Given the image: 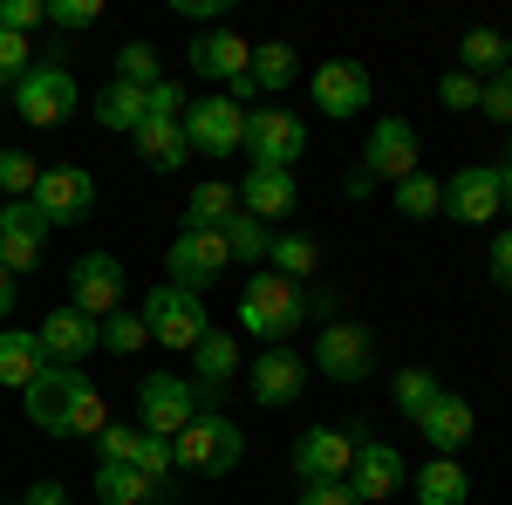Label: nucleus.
<instances>
[{
    "label": "nucleus",
    "mask_w": 512,
    "mask_h": 505,
    "mask_svg": "<svg viewBox=\"0 0 512 505\" xmlns=\"http://www.w3.org/2000/svg\"><path fill=\"white\" fill-rule=\"evenodd\" d=\"M301 321H308V294L294 280H280L274 267L246 273V287H239V328H253L267 349H280Z\"/></svg>",
    "instance_id": "f257e3e1"
},
{
    "label": "nucleus",
    "mask_w": 512,
    "mask_h": 505,
    "mask_svg": "<svg viewBox=\"0 0 512 505\" xmlns=\"http://www.w3.org/2000/svg\"><path fill=\"white\" fill-rule=\"evenodd\" d=\"M246 458V430L219 410H198L192 424L171 437V465L178 471H198V478H226V471Z\"/></svg>",
    "instance_id": "f03ea898"
},
{
    "label": "nucleus",
    "mask_w": 512,
    "mask_h": 505,
    "mask_svg": "<svg viewBox=\"0 0 512 505\" xmlns=\"http://www.w3.org/2000/svg\"><path fill=\"white\" fill-rule=\"evenodd\" d=\"M76 103H82V89L62 62H35L28 76L14 82V110H21V123H35V130H62V123L76 117Z\"/></svg>",
    "instance_id": "7ed1b4c3"
},
{
    "label": "nucleus",
    "mask_w": 512,
    "mask_h": 505,
    "mask_svg": "<svg viewBox=\"0 0 512 505\" xmlns=\"http://www.w3.org/2000/svg\"><path fill=\"white\" fill-rule=\"evenodd\" d=\"M137 314H144V328H151L158 349H185V355H192L198 335L212 328V321H205V301L185 294V287H171V280H158V287L144 294V308H137Z\"/></svg>",
    "instance_id": "20e7f679"
},
{
    "label": "nucleus",
    "mask_w": 512,
    "mask_h": 505,
    "mask_svg": "<svg viewBox=\"0 0 512 505\" xmlns=\"http://www.w3.org/2000/svg\"><path fill=\"white\" fill-rule=\"evenodd\" d=\"M192 417H198V383H192V376H164V369H158V376L137 383V430H151V437L171 444Z\"/></svg>",
    "instance_id": "39448f33"
},
{
    "label": "nucleus",
    "mask_w": 512,
    "mask_h": 505,
    "mask_svg": "<svg viewBox=\"0 0 512 505\" xmlns=\"http://www.w3.org/2000/svg\"><path fill=\"white\" fill-rule=\"evenodd\" d=\"M315 369L328 383H369V369H376V342H369V328L362 321H321L315 335Z\"/></svg>",
    "instance_id": "423d86ee"
},
{
    "label": "nucleus",
    "mask_w": 512,
    "mask_h": 505,
    "mask_svg": "<svg viewBox=\"0 0 512 505\" xmlns=\"http://www.w3.org/2000/svg\"><path fill=\"white\" fill-rule=\"evenodd\" d=\"M308 151V123L294 117V110H246V157L253 164H274V171H294Z\"/></svg>",
    "instance_id": "0eeeda50"
},
{
    "label": "nucleus",
    "mask_w": 512,
    "mask_h": 505,
    "mask_svg": "<svg viewBox=\"0 0 512 505\" xmlns=\"http://www.w3.org/2000/svg\"><path fill=\"white\" fill-rule=\"evenodd\" d=\"M164 267H171V287H185V294H205V287H212L219 273L233 267V253H226V233H205V226H185V233L171 239Z\"/></svg>",
    "instance_id": "6e6552de"
},
{
    "label": "nucleus",
    "mask_w": 512,
    "mask_h": 505,
    "mask_svg": "<svg viewBox=\"0 0 512 505\" xmlns=\"http://www.w3.org/2000/svg\"><path fill=\"white\" fill-rule=\"evenodd\" d=\"M185 144L198 157H233L246 151V110L233 96H205V103H185Z\"/></svg>",
    "instance_id": "1a4fd4ad"
},
{
    "label": "nucleus",
    "mask_w": 512,
    "mask_h": 505,
    "mask_svg": "<svg viewBox=\"0 0 512 505\" xmlns=\"http://www.w3.org/2000/svg\"><path fill=\"white\" fill-rule=\"evenodd\" d=\"M355 430H301L294 437V478L301 485H349V465H355Z\"/></svg>",
    "instance_id": "9d476101"
},
{
    "label": "nucleus",
    "mask_w": 512,
    "mask_h": 505,
    "mask_svg": "<svg viewBox=\"0 0 512 505\" xmlns=\"http://www.w3.org/2000/svg\"><path fill=\"white\" fill-rule=\"evenodd\" d=\"M35 212L48 226H82L89 212H96V178L82 171V164H55V171H41L35 178Z\"/></svg>",
    "instance_id": "9b49d317"
},
{
    "label": "nucleus",
    "mask_w": 512,
    "mask_h": 505,
    "mask_svg": "<svg viewBox=\"0 0 512 505\" xmlns=\"http://www.w3.org/2000/svg\"><path fill=\"white\" fill-rule=\"evenodd\" d=\"M69 308H82L89 321H110L123 308V260L117 253H82L69 267Z\"/></svg>",
    "instance_id": "f8f14e48"
},
{
    "label": "nucleus",
    "mask_w": 512,
    "mask_h": 505,
    "mask_svg": "<svg viewBox=\"0 0 512 505\" xmlns=\"http://www.w3.org/2000/svg\"><path fill=\"white\" fill-rule=\"evenodd\" d=\"M48 233H55V226L35 212V198H7V205H0V267H7V273L41 267Z\"/></svg>",
    "instance_id": "ddd939ff"
},
{
    "label": "nucleus",
    "mask_w": 512,
    "mask_h": 505,
    "mask_svg": "<svg viewBox=\"0 0 512 505\" xmlns=\"http://www.w3.org/2000/svg\"><path fill=\"white\" fill-rule=\"evenodd\" d=\"M35 335H41V355H48V362H69V369H82L89 355L103 349V321H89V314L69 308V301L48 308V321H41Z\"/></svg>",
    "instance_id": "4468645a"
},
{
    "label": "nucleus",
    "mask_w": 512,
    "mask_h": 505,
    "mask_svg": "<svg viewBox=\"0 0 512 505\" xmlns=\"http://www.w3.org/2000/svg\"><path fill=\"white\" fill-rule=\"evenodd\" d=\"M96 465H137L144 478H171V444L164 437H151V430L137 424H103V437H96Z\"/></svg>",
    "instance_id": "2eb2a0df"
},
{
    "label": "nucleus",
    "mask_w": 512,
    "mask_h": 505,
    "mask_svg": "<svg viewBox=\"0 0 512 505\" xmlns=\"http://www.w3.org/2000/svg\"><path fill=\"white\" fill-rule=\"evenodd\" d=\"M444 212L458 226H492V212H506L499 198V164H465L451 185H444Z\"/></svg>",
    "instance_id": "dca6fc26"
},
{
    "label": "nucleus",
    "mask_w": 512,
    "mask_h": 505,
    "mask_svg": "<svg viewBox=\"0 0 512 505\" xmlns=\"http://www.w3.org/2000/svg\"><path fill=\"white\" fill-rule=\"evenodd\" d=\"M185 69L205 82H226L233 89L239 76H253V48L233 35V28H212V35H192L185 41Z\"/></svg>",
    "instance_id": "f3484780"
},
{
    "label": "nucleus",
    "mask_w": 512,
    "mask_h": 505,
    "mask_svg": "<svg viewBox=\"0 0 512 505\" xmlns=\"http://www.w3.org/2000/svg\"><path fill=\"white\" fill-rule=\"evenodd\" d=\"M82 389H89V376H82V369H69V362H48L35 383L21 389L28 424H35V430H62V417H69V403H76Z\"/></svg>",
    "instance_id": "a211bd4d"
},
{
    "label": "nucleus",
    "mask_w": 512,
    "mask_h": 505,
    "mask_svg": "<svg viewBox=\"0 0 512 505\" xmlns=\"http://www.w3.org/2000/svg\"><path fill=\"white\" fill-rule=\"evenodd\" d=\"M308 89H315V110H328V117H362L376 103V82L362 62H321Z\"/></svg>",
    "instance_id": "6ab92c4d"
},
{
    "label": "nucleus",
    "mask_w": 512,
    "mask_h": 505,
    "mask_svg": "<svg viewBox=\"0 0 512 505\" xmlns=\"http://www.w3.org/2000/svg\"><path fill=\"white\" fill-rule=\"evenodd\" d=\"M362 157H369V178H390V185H403V178L417 171V123L376 117V123H369V144H362Z\"/></svg>",
    "instance_id": "aec40b11"
},
{
    "label": "nucleus",
    "mask_w": 512,
    "mask_h": 505,
    "mask_svg": "<svg viewBox=\"0 0 512 505\" xmlns=\"http://www.w3.org/2000/svg\"><path fill=\"white\" fill-rule=\"evenodd\" d=\"M349 492L362 505H383V499H396V492H403V458H396V444H383V437H362V444H355Z\"/></svg>",
    "instance_id": "412c9836"
},
{
    "label": "nucleus",
    "mask_w": 512,
    "mask_h": 505,
    "mask_svg": "<svg viewBox=\"0 0 512 505\" xmlns=\"http://www.w3.org/2000/svg\"><path fill=\"white\" fill-rule=\"evenodd\" d=\"M301 205V185H294V171H274V164H246V178H239V212L246 219H287Z\"/></svg>",
    "instance_id": "4be33fe9"
},
{
    "label": "nucleus",
    "mask_w": 512,
    "mask_h": 505,
    "mask_svg": "<svg viewBox=\"0 0 512 505\" xmlns=\"http://www.w3.org/2000/svg\"><path fill=\"white\" fill-rule=\"evenodd\" d=\"M301 389H308V362L287 349V342L253 362V403H260V410H287V403H301Z\"/></svg>",
    "instance_id": "5701e85b"
},
{
    "label": "nucleus",
    "mask_w": 512,
    "mask_h": 505,
    "mask_svg": "<svg viewBox=\"0 0 512 505\" xmlns=\"http://www.w3.org/2000/svg\"><path fill=\"white\" fill-rule=\"evenodd\" d=\"M417 430L431 437V458H458V451H465V444L478 437V410L465 403V396H451V389H444L431 410L417 417Z\"/></svg>",
    "instance_id": "b1692460"
},
{
    "label": "nucleus",
    "mask_w": 512,
    "mask_h": 505,
    "mask_svg": "<svg viewBox=\"0 0 512 505\" xmlns=\"http://www.w3.org/2000/svg\"><path fill=\"white\" fill-rule=\"evenodd\" d=\"M137 144V157L151 164V171H185V157H192V144H185V117H144V130L130 137Z\"/></svg>",
    "instance_id": "393cba45"
},
{
    "label": "nucleus",
    "mask_w": 512,
    "mask_h": 505,
    "mask_svg": "<svg viewBox=\"0 0 512 505\" xmlns=\"http://www.w3.org/2000/svg\"><path fill=\"white\" fill-rule=\"evenodd\" d=\"M48 369L35 328H0V389H28Z\"/></svg>",
    "instance_id": "a878e982"
},
{
    "label": "nucleus",
    "mask_w": 512,
    "mask_h": 505,
    "mask_svg": "<svg viewBox=\"0 0 512 505\" xmlns=\"http://www.w3.org/2000/svg\"><path fill=\"white\" fill-rule=\"evenodd\" d=\"M144 117H151V89H137V82H103V96H96V123H103V130L137 137Z\"/></svg>",
    "instance_id": "bb28decb"
},
{
    "label": "nucleus",
    "mask_w": 512,
    "mask_h": 505,
    "mask_svg": "<svg viewBox=\"0 0 512 505\" xmlns=\"http://www.w3.org/2000/svg\"><path fill=\"white\" fill-rule=\"evenodd\" d=\"M239 376V342L233 335H219V328H205L192 349V383L198 389H226Z\"/></svg>",
    "instance_id": "cd10ccee"
},
{
    "label": "nucleus",
    "mask_w": 512,
    "mask_h": 505,
    "mask_svg": "<svg viewBox=\"0 0 512 505\" xmlns=\"http://www.w3.org/2000/svg\"><path fill=\"white\" fill-rule=\"evenodd\" d=\"M171 478H144L137 465H96V499L103 505H144V499H164Z\"/></svg>",
    "instance_id": "c85d7f7f"
},
{
    "label": "nucleus",
    "mask_w": 512,
    "mask_h": 505,
    "mask_svg": "<svg viewBox=\"0 0 512 505\" xmlns=\"http://www.w3.org/2000/svg\"><path fill=\"white\" fill-rule=\"evenodd\" d=\"M226 219H239V185L226 178H205L185 198V226H205V233H226Z\"/></svg>",
    "instance_id": "c756f323"
},
{
    "label": "nucleus",
    "mask_w": 512,
    "mask_h": 505,
    "mask_svg": "<svg viewBox=\"0 0 512 505\" xmlns=\"http://www.w3.org/2000/svg\"><path fill=\"white\" fill-rule=\"evenodd\" d=\"M465 499H472V478L458 458H431L417 471V505H465Z\"/></svg>",
    "instance_id": "7c9ffc66"
},
{
    "label": "nucleus",
    "mask_w": 512,
    "mask_h": 505,
    "mask_svg": "<svg viewBox=\"0 0 512 505\" xmlns=\"http://www.w3.org/2000/svg\"><path fill=\"white\" fill-rule=\"evenodd\" d=\"M267 267H274L280 280H294V287H301V280H315V273H321V246H315L308 233H274Z\"/></svg>",
    "instance_id": "2f4dec72"
},
{
    "label": "nucleus",
    "mask_w": 512,
    "mask_h": 505,
    "mask_svg": "<svg viewBox=\"0 0 512 505\" xmlns=\"http://www.w3.org/2000/svg\"><path fill=\"white\" fill-rule=\"evenodd\" d=\"M512 62V48H506V35H499V28H472V35L458 41V69H465V76H499V69H506Z\"/></svg>",
    "instance_id": "473e14b6"
},
{
    "label": "nucleus",
    "mask_w": 512,
    "mask_h": 505,
    "mask_svg": "<svg viewBox=\"0 0 512 505\" xmlns=\"http://www.w3.org/2000/svg\"><path fill=\"white\" fill-rule=\"evenodd\" d=\"M226 253L246 260V267H267V253H274V226H260V219H226Z\"/></svg>",
    "instance_id": "72a5a7b5"
},
{
    "label": "nucleus",
    "mask_w": 512,
    "mask_h": 505,
    "mask_svg": "<svg viewBox=\"0 0 512 505\" xmlns=\"http://www.w3.org/2000/svg\"><path fill=\"white\" fill-rule=\"evenodd\" d=\"M294 76H301V62H294V48H287V41L253 48V82H260V96H280Z\"/></svg>",
    "instance_id": "f704fd0d"
},
{
    "label": "nucleus",
    "mask_w": 512,
    "mask_h": 505,
    "mask_svg": "<svg viewBox=\"0 0 512 505\" xmlns=\"http://www.w3.org/2000/svg\"><path fill=\"white\" fill-rule=\"evenodd\" d=\"M390 396H396V410H403V417L417 424V417L431 410V403H437V396H444V389H437V376H431V369H396Z\"/></svg>",
    "instance_id": "c9c22d12"
},
{
    "label": "nucleus",
    "mask_w": 512,
    "mask_h": 505,
    "mask_svg": "<svg viewBox=\"0 0 512 505\" xmlns=\"http://www.w3.org/2000/svg\"><path fill=\"white\" fill-rule=\"evenodd\" d=\"M396 212H403V219H437V212H444V185H437L431 171H410V178L396 185Z\"/></svg>",
    "instance_id": "e433bc0d"
},
{
    "label": "nucleus",
    "mask_w": 512,
    "mask_h": 505,
    "mask_svg": "<svg viewBox=\"0 0 512 505\" xmlns=\"http://www.w3.org/2000/svg\"><path fill=\"white\" fill-rule=\"evenodd\" d=\"M103 424H110V410H103V389L89 383L76 403H69V417H62V430H55V437H89V444H96V437H103Z\"/></svg>",
    "instance_id": "4c0bfd02"
},
{
    "label": "nucleus",
    "mask_w": 512,
    "mask_h": 505,
    "mask_svg": "<svg viewBox=\"0 0 512 505\" xmlns=\"http://www.w3.org/2000/svg\"><path fill=\"white\" fill-rule=\"evenodd\" d=\"M117 82H137V89H158L164 82V62L151 41H123L117 48Z\"/></svg>",
    "instance_id": "58836bf2"
},
{
    "label": "nucleus",
    "mask_w": 512,
    "mask_h": 505,
    "mask_svg": "<svg viewBox=\"0 0 512 505\" xmlns=\"http://www.w3.org/2000/svg\"><path fill=\"white\" fill-rule=\"evenodd\" d=\"M103 349L110 355H137V349H151V328H144V314H110L103 321Z\"/></svg>",
    "instance_id": "ea45409f"
},
{
    "label": "nucleus",
    "mask_w": 512,
    "mask_h": 505,
    "mask_svg": "<svg viewBox=\"0 0 512 505\" xmlns=\"http://www.w3.org/2000/svg\"><path fill=\"white\" fill-rule=\"evenodd\" d=\"M35 178H41V164L28 151H0V192L7 198H35Z\"/></svg>",
    "instance_id": "a19ab883"
},
{
    "label": "nucleus",
    "mask_w": 512,
    "mask_h": 505,
    "mask_svg": "<svg viewBox=\"0 0 512 505\" xmlns=\"http://www.w3.org/2000/svg\"><path fill=\"white\" fill-rule=\"evenodd\" d=\"M28 69H35V48H28V35H7V28H0V89H14Z\"/></svg>",
    "instance_id": "79ce46f5"
},
{
    "label": "nucleus",
    "mask_w": 512,
    "mask_h": 505,
    "mask_svg": "<svg viewBox=\"0 0 512 505\" xmlns=\"http://www.w3.org/2000/svg\"><path fill=\"white\" fill-rule=\"evenodd\" d=\"M478 110H485L492 123H512V62L499 69V76L478 82Z\"/></svg>",
    "instance_id": "37998d69"
},
{
    "label": "nucleus",
    "mask_w": 512,
    "mask_h": 505,
    "mask_svg": "<svg viewBox=\"0 0 512 505\" xmlns=\"http://www.w3.org/2000/svg\"><path fill=\"white\" fill-rule=\"evenodd\" d=\"M48 21H55V28H69V35H82V28H96V21H103V0H48Z\"/></svg>",
    "instance_id": "c03bdc74"
},
{
    "label": "nucleus",
    "mask_w": 512,
    "mask_h": 505,
    "mask_svg": "<svg viewBox=\"0 0 512 505\" xmlns=\"http://www.w3.org/2000/svg\"><path fill=\"white\" fill-rule=\"evenodd\" d=\"M41 21H48V0H0V28L7 35H28Z\"/></svg>",
    "instance_id": "a18cd8bd"
},
{
    "label": "nucleus",
    "mask_w": 512,
    "mask_h": 505,
    "mask_svg": "<svg viewBox=\"0 0 512 505\" xmlns=\"http://www.w3.org/2000/svg\"><path fill=\"white\" fill-rule=\"evenodd\" d=\"M437 103H444V110H478V76L451 69V76L437 82Z\"/></svg>",
    "instance_id": "49530a36"
},
{
    "label": "nucleus",
    "mask_w": 512,
    "mask_h": 505,
    "mask_svg": "<svg viewBox=\"0 0 512 505\" xmlns=\"http://www.w3.org/2000/svg\"><path fill=\"white\" fill-rule=\"evenodd\" d=\"M151 117H185V89H178L171 76H164L158 89H151Z\"/></svg>",
    "instance_id": "de8ad7c7"
},
{
    "label": "nucleus",
    "mask_w": 512,
    "mask_h": 505,
    "mask_svg": "<svg viewBox=\"0 0 512 505\" xmlns=\"http://www.w3.org/2000/svg\"><path fill=\"white\" fill-rule=\"evenodd\" d=\"M294 505H362V499H355L349 485H308V492H301Z\"/></svg>",
    "instance_id": "09e8293b"
},
{
    "label": "nucleus",
    "mask_w": 512,
    "mask_h": 505,
    "mask_svg": "<svg viewBox=\"0 0 512 505\" xmlns=\"http://www.w3.org/2000/svg\"><path fill=\"white\" fill-rule=\"evenodd\" d=\"M492 273H499V287L512 294V226H506L499 239H492Z\"/></svg>",
    "instance_id": "8fccbe9b"
},
{
    "label": "nucleus",
    "mask_w": 512,
    "mask_h": 505,
    "mask_svg": "<svg viewBox=\"0 0 512 505\" xmlns=\"http://www.w3.org/2000/svg\"><path fill=\"white\" fill-rule=\"evenodd\" d=\"M178 14H192V21H219L226 0H178ZM219 28H226V21H219Z\"/></svg>",
    "instance_id": "3c124183"
},
{
    "label": "nucleus",
    "mask_w": 512,
    "mask_h": 505,
    "mask_svg": "<svg viewBox=\"0 0 512 505\" xmlns=\"http://www.w3.org/2000/svg\"><path fill=\"white\" fill-rule=\"evenodd\" d=\"M21 505H69V492H62V485H55V478H41L35 492H28V499Z\"/></svg>",
    "instance_id": "603ef678"
},
{
    "label": "nucleus",
    "mask_w": 512,
    "mask_h": 505,
    "mask_svg": "<svg viewBox=\"0 0 512 505\" xmlns=\"http://www.w3.org/2000/svg\"><path fill=\"white\" fill-rule=\"evenodd\" d=\"M7 314H14V273L0 267V321H7Z\"/></svg>",
    "instance_id": "864d4df0"
},
{
    "label": "nucleus",
    "mask_w": 512,
    "mask_h": 505,
    "mask_svg": "<svg viewBox=\"0 0 512 505\" xmlns=\"http://www.w3.org/2000/svg\"><path fill=\"white\" fill-rule=\"evenodd\" d=\"M506 164H512V144H506Z\"/></svg>",
    "instance_id": "5fc2aeb1"
}]
</instances>
